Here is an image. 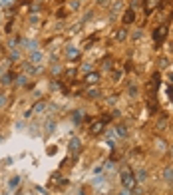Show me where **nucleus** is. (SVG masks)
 I'll use <instances>...</instances> for the list:
<instances>
[{
    "mask_svg": "<svg viewBox=\"0 0 173 195\" xmlns=\"http://www.w3.org/2000/svg\"><path fill=\"white\" fill-rule=\"evenodd\" d=\"M66 56L70 58V60H78V58H80V50H78V48H68L66 50Z\"/></svg>",
    "mask_w": 173,
    "mask_h": 195,
    "instance_id": "obj_6",
    "label": "nucleus"
},
{
    "mask_svg": "<svg viewBox=\"0 0 173 195\" xmlns=\"http://www.w3.org/2000/svg\"><path fill=\"white\" fill-rule=\"evenodd\" d=\"M80 149H82V141H80V138H72L70 139V151L78 153Z\"/></svg>",
    "mask_w": 173,
    "mask_h": 195,
    "instance_id": "obj_4",
    "label": "nucleus"
},
{
    "mask_svg": "<svg viewBox=\"0 0 173 195\" xmlns=\"http://www.w3.org/2000/svg\"><path fill=\"white\" fill-rule=\"evenodd\" d=\"M165 34H167V24H161L153 30V42L155 44H161L165 40Z\"/></svg>",
    "mask_w": 173,
    "mask_h": 195,
    "instance_id": "obj_2",
    "label": "nucleus"
},
{
    "mask_svg": "<svg viewBox=\"0 0 173 195\" xmlns=\"http://www.w3.org/2000/svg\"><path fill=\"white\" fill-rule=\"evenodd\" d=\"M82 119H84V112H74V122L76 124H80Z\"/></svg>",
    "mask_w": 173,
    "mask_h": 195,
    "instance_id": "obj_19",
    "label": "nucleus"
},
{
    "mask_svg": "<svg viewBox=\"0 0 173 195\" xmlns=\"http://www.w3.org/2000/svg\"><path fill=\"white\" fill-rule=\"evenodd\" d=\"M115 38L120 40V42H123V40L127 38V30H125V28H120V30H117V36H115Z\"/></svg>",
    "mask_w": 173,
    "mask_h": 195,
    "instance_id": "obj_14",
    "label": "nucleus"
},
{
    "mask_svg": "<svg viewBox=\"0 0 173 195\" xmlns=\"http://www.w3.org/2000/svg\"><path fill=\"white\" fill-rule=\"evenodd\" d=\"M18 58H20L18 50H12V52H10V60H18Z\"/></svg>",
    "mask_w": 173,
    "mask_h": 195,
    "instance_id": "obj_23",
    "label": "nucleus"
},
{
    "mask_svg": "<svg viewBox=\"0 0 173 195\" xmlns=\"http://www.w3.org/2000/svg\"><path fill=\"white\" fill-rule=\"evenodd\" d=\"M159 68H167V58H161V60H159Z\"/></svg>",
    "mask_w": 173,
    "mask_h": 195,
    "instance_id": "obj_25",
    "label": "nucleus"
},
{
    "mask_svg": "<svg viewBox=\"0 0 173 195\" xmlns=\"http://www.w3.org/2000/svg\"><path fill=\"white\" fill-rule=\"evenodd\" d=\"M120 181H121V185L125 187V189H135V185H137V181H135V175L131 169H121L120 173Z\"/></svg>",
    "mask_w": 173,
    "mask_h": 195,
    "instance_id": "obj_1",
    "label": "nucleus"
},
{
    "mask_svg": "<svg viewBox=\"0 0 173 195\" xmlns=\"http://www.w3.org/2000/svg\"><path fill=\"white\" fill-rule=\"evenodd\" d=\"M163 177H165V181H169V183H173V167H165V171H163Z\"/></svg>",
    "mask_w": 173,
    "mask_h": 195,
    "instance_id": "obj_11",
    "label": "nucleus"
},
{
    "mask_svg": "<svg viewBox=\"0 0 173 195\" xmlns=\"http://www.w3.org/2000/svg\"><path fill=\"white\" fill-rule=\"evenodd\" d=\"M104 125H106V124H104L101 119H100V122H96V124H91V133H101Z\"/></svg>",
    "mask_w": 173,
    "mask_h": 195,
    "instance_id": "obj_9",
    "label": "nucleus"
},
{
    "mask_svg": "<svg viewBox=\"0 0 173 195\" xmlns=\"http://www.w3.org/2000/svg\"><path fill=\"white\" fill-rule=\"evenodd\" d=\"M131 193H133V191H131V189H125V187L120 191V195H131Z\"/></svg>",
    "mask_w": 173,
    "mask_h": 195,
    "instance_id": "obj_27",
    "label": "nucleus"
},
{
    "mask_svg": "<svg viewBox=\"0 0 173 195\" xmlns=\"http://www.w3.org/2000/svg\"><path fill=\"white\" fill-rule=\"evenodd\" d=\"M115 102H117V98H115V96H111V98H107V104H110V106H114Z\"/></svg>",
    "mask_w": 173,
    "mask_h": 195,
    "instance_id": "obj_28",
    "label": "nucleus"
},
{
    "mask_svg": "<svg viewBox=\"0 0 173 195\" xmlns=\"http://www.w3.org/2000/svg\"><path fill=\"white\" fill-rule=\"evenodd\" d=\"M147 179V171L145 169H137L135 171V181H145Z\"/></svg>",
    "mask_w": 173,
    "mask_h": 195,
    "instance_id": "obj_10",
    "label": "nucleus"
},
{
    "mask_svg": "<svg viewBox=\"0 0 173 195\" xmlns=\"http://www.w3.org/2000/svg\"><path fill=\"white\" fill-rule=\"evenodd\" d=\"M2 4H12V0H4V2H2Z\"/></svg>",
    "mask_w": 173,
    "mask_h": 195,
    "instance_id": "obj_35",
    "label": "nucleus"
},
{
    "mask_svg": "<svg viewBox=\"0 0 173 195\" xmlns=\"http://www.w3.org/2000/svg\"><path fill=\"white\" fill-rule=\"evenodd\" d=\"M165 125H167V119H165V118H161V119L157 122V129H165Z\"/></svg>",
    "mask_w": 173,
    "mask_h": 195,
    "instance_id": "obj_21",
    "label": "nucleus"
},
{
    "mask_svg": "<svg viewBox=\"0 0 173 195\" xmlns=\"http://www.w3.org/2000/svg\"><path fill=\"white\" fill-rule=\"evenodd\" d=\"M169 153H171V155H173V145H171V148H169Z\"/></svg>",
    "mask_w": 173,
    "mask_h": 195,
    "instance_id": "obj_36",
    "label": "nucleus"
},
{
    "mask_svg": "<svg viewBox=\"0 0 173 195\" xmlns=\"http://www.w3.org/2000/svg\"><path fill=\"white\" fill-rule=\"evenodd\" d=\"M82 68H84V70H86V72H91V64H84Z\"/></svg>",
    "mask_w": 173,
    "mask_h": 195,
    "instance_id": "obj_31",
    "label": "nucleus"
},
{
    "mask_svg": "<svg viewBox=\"0 0 173 195\" xmlns=\"http://www.w3.org/2000/svg\"><path fill=\"white\" fill-rule=\"evenodd\" d=\"M26 82H28V76H26V74H20V76L16 78V84H18V86H26Z\"/></svg>",
    "mask_w": 173,
    "mask_h": 195,
    "instance_id": "obj_15",
    "label": "nucleus"
},
{
    "mask_svg": "<svg viewBox=\"0 0 173 195\" xmlns=\"http://www.w3.org/2000/svg\"><path fill=\"white\" fill-rule=\"evenodd\" d=\"M120 8H121V2H115V4H114V12H117Z\"/></svg>",
    "mask_w": 173,
    "mask_h": 195,
    "instance_id": "obj_30",
    "label": "nucleus"
},
{
    "mask_svg": "<svg viewBox=\"0 0 173 195\" xmlns=\"http://www.w3.org/2000/svg\"><path fill=\"white\" fill-rule=\"evenodd\" d=\"M86 96H88V98H90V100H98V98H100V96H101V92L98 90V88H90Z\"/></svg>",
    "mask_w": 173,
    "mask_h": 195,
    "instance_id": "obj_8",
    "label": "nucleus"
},
{
    "mask_svg": "<svg viewBox=\"0 0 173 195\" xmlns=\"http://www.w3.org/2000/svg\"><path fill=\"white\" fill-rule=\"evenodd\" d=\"M6 106V94H0V108Z\"/></svg>",
    "mask_w": 173,
    "mask_h": 195,
    "instance_id": "obj_24",
    "label": "nucleus"
},
{
    "mask_svg": "<svg viewBox=\"0 0 173 195\" xmlns=\"http://www.w3.org/2000/svg\"><path fill=\"white\" fill-rule=\"evenodd\" d=\"M167 94H169V100L173 102V90H171V88H167Z\"/></svg>",
    "mask_w": 173,
    "mask_h": 195,
    "instance_id": "obj_33",
    "label": "nucleus"
},
{
    "mask_svg": "<svg viewBox=\"0 0 173 195\" xmlns=\"http://www.w3.org/2000/svg\"><path fill=\"white\" fill-rule=\"evenodd\" d=\"M54 128H56V122H54V119H50L48 124H46V132L52 133V132H54Z\"/></svg>",
    "mask_w": 173,
    "mask_h": 195,
    "instance_id": "obj_20",
    "label": "nucleus"
},
{
    "mask_svg": "<svg viewBox=\"0 0 173 195\" xmlns=\"http://www.w3.org/2000/svg\"><path fill=\"white\" fill-rule=\"evenodd\" d=\"M12 78H14V76H12V74H4V76H2V80H0V82H2L4 86H8V84H12Z\"/></svg>",
    "mask_w": 173,
    "mask_h": 195,
    "instance_id": "obj_17",
    "label": "nucleus"
},
{
    "mask_svg": "<svg viewBox=\"0 0 173 195\" xmlns=\"http://www.w3.org/2000/svg\"><path fill=\"white\" fill-rule=\"evenodd\" d=\"M141 34H143L141 30H135V32H133V40H139V38H141Z\"/></svg>",
    "mask_w": 173,
    "mask_h": 195,
    "instance_id": "obj_26",
    "label": "nucleus"
},
{
    "mask_svg": "<svg viewBox=\"0 0 173 195\" xmlns=\"http://www.w3.org/2000/svg\"><path fill=\"white\" fill-rule=\"evenodd\" d=\"M30 60H32V62H40V60H42V52H40V50L30 52Z\"/></svg>",
    "mask_w": 173,
    "mask_h": 195,
    "instance_id": "obj_12",
    "label": "nucleus"
},
{
    "mask_svg": "<svg viewBox=\"0 0 173 195\" xmlns=\"http://www.w3.org/2000/svg\"><path fill=\"white\" fill-rule=\"evenodd\" d=\"M121 22L127 26V24H133L135 22V12H133V8H130V10H125L123 12V18H121Z\"/></svg>",
    "mask_w": 173,
    "mask_h": 195,
    "instance_id": "obj_3",
    "label": "nucleus"
},
{
    "mask_svg": "<svg viewBox=\"0 0 173 195\" xmlns=\"http://www.w3.org/2000/svg\"><path fill=\"white\" fill-rule=\"evenodd\" d=\"M137 4H139V0H131V8H135Z\"/></svg>",
    "mask_w": 173,
    "mask_h": 195,
    "instance_id": "obj_34",
    "label": "nucleus"
},
{
    "mask_svg": "<svg viewBox=\"0 0 173 195\" xmlns=\"http://www.w3.org/2000/svg\"><path fill=\"white\" fill-rule=\"evenodd\" d=\"M86 82L90 84V86H94V84H98L100 82V74L98 72H88V76H86Z\"/></svg>",
    "mask_w": 173,
    "mask_h": 195,
    "instance_id": "obj_5",
    "label": "nucleus"
},
{
    "mask_svg": "<svg viewBox=\"0 0 173 195\" xmlns=\"http://www.w3.org/2000/svg\"><path fill=\"white\" fill-rule=\"evenodd\" d=\"M155 145H157L159 151H165V149H167V143H165V139H157V141H155Z\"/></svg>",
    "mask_w": 173,
    "mask_h": 195,
    "instance_id": "obj_16",
    "label": "nucleus"
},
{
    "mask_svg": "<svg viewBox=\"0 0 173 195\" xmlns=\"http://www.w3.org/2000/svg\"><path fill=\"white\" fill-rule=\"evenodd\" d=\"M104 68H106V70H110V68H114V66H111L110 60H106V62H104Z\"/></svg>",
    "mask_w": 173,
    "mask_h": 195,
    "instance_id": "obj_29",
    "label": "nucleus"
},
{
    "mask_svg": "<svg viewBox=\"0 0 173 195\" xmlns=\"http://www.w3.org/2000/svg\"><path fill=\"white\" fill-rule=\"evenodd\" d=\"M76 76V70H68V78H74Z\"/></svg>",
    "mask_w": 173,
    "mask_h": 195,
    "instance_id": "obj_32",
    "label": "nucleus"
},
{
    "mask_svg": "<svg viewBox=\"0 0 173 195\" xmlns=\"http://www.w3.org/2000/svg\"><path fill=\"white\" fill-rule=\"evenodd\" d=\"M44 109H46V102H44V100H40L38 104H34V108L30 109V112H32V114H42Z\"/></svg>",
    "mask_w": 173,
    "mask_h": 195,
    "instance_id": "obj_7",
    "label": "nucleus"
},
{
    "mask_svg": "<svg viewBox=\"0 0 173 195\" xmlns=\"http://www.w3.org/2000/svg\"><path fill=\"white\" fill-rule=\"evenodd\" d=\"M155 4H157V0H147V2H145V6H147V12H149L151 8H153Z\"/></svg>",
    "mask_w": 173,
    "mask_h": 195,
    "instance_id": "obj_22",
    "label": "nucleus"
},
{
    "mask_svg": "<svg viewBox=\"0 0 173 195\" xmlns=\"http://www.w3.org/2000/svg\"><path fill=\"white\" fill-rule=\"evenodd\" d=\"M20 181H22V179H20L18 175H16V177H12V179H10V189H14V187H18V185H20Z\"/></svg>",
    "mask_w": 173,
    "mask_h": 195,
    "instance_id": "obj_18",
    "label": "nucleus"
},
{
    "mask_svg": "<svg viewBox=\"0 0 173 195\" xmlns=\"http://www.w3.org/2000/svg\"><path fill=\"white\" fill-rule=\"evenodd\" d=\"M115 133H117L120 138H125V135H127V128H125L123 124H121V125H117V128H115Z\"/></svg>",
    "mask_w": 173,
    "mask_h": 195,
    "instance_id": "obj_13",
    "label": "nucleus"
}]
</instances>
